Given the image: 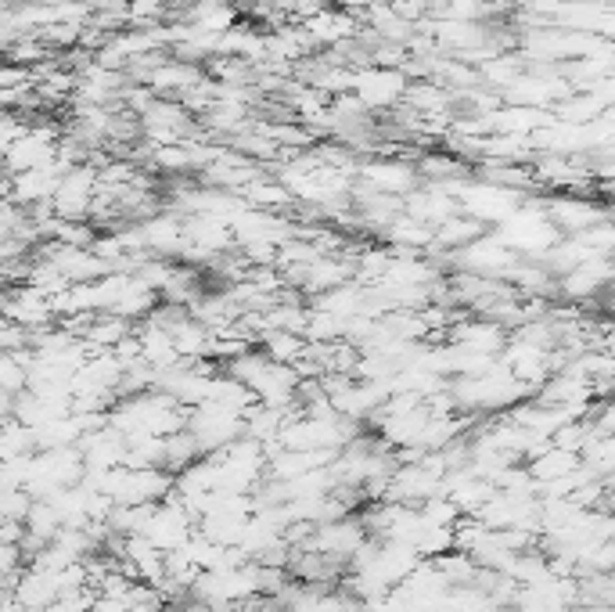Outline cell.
Segmentation results:
<instances>
[{"label":"cell","mask_w":615,"mask_h":612,"mask_svg":"<svg viewBox=\"0 0 615 612\" xmlns=\"http://www.w3.org/2000/svg\"><path fill=\"white\" fill-rule=\"evenodd\" d=\"M170 612H216V609H213V605L198 602V598H188V602H177V605H170Z\"/></svg>","instance_id":"2"},{"label":"cell","mask_w":615,"mask_h":612,"mask_svg":"<svg viewBox=\"0 0 615 612\" xmlns=\"http://www.w3.org/2000/svg\"><path fill=\"white\" fill-rule=\"evenodd\" d=\"M353 90H357V98L364 101L367 108H389V105H396V101H403L407 80H403V72H396V69H375V72H360Z\"/></svg>","instance_id":"1"}]
</instances>
